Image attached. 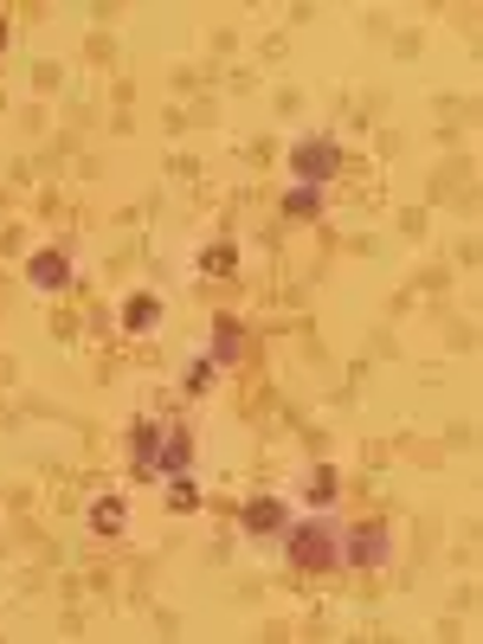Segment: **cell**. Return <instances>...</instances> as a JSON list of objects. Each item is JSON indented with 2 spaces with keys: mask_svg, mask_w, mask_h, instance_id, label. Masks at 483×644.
I'll list each match as a JSON object with an SVG mask.
<instances>
[{
  "mask_svg": "<svg viewBox=\"0 0 483 644\" xmlns=\"http://www.w3.org/2000/svg\"><path fill=\"white\" fill-rule=\"evenodd\" d=\"M335 535H342V522H329L323 509L316 516H291V529H284V561L297 573H329L335 568Z\"/></svg>",
  "mask_w": 483,
  "mask_h": 644,
  "instance_id": "cell-1",
  "label": "cell"
},
{
  "mask_svg": "<svg viewBox=\"0 0 483 644\" xmlns=\"http://www.w3.org/2000/svg\"><path fill=\"white\" fill-rule=\"evenodd\" d=\"M393 561V529L387 522H348L335 535V568H355V573H374Z\"/></svg>",
  "mask_w": 483,
  "mask_h": 644,
  "instance_id": "cell-2",
  "label": "cell"
},
{
  "mask_svg": "<svg viewBox=\"0 0 483 644\" xmlns=\"http://www.w3.org/2000/svg\"><path fill=\"white\" fill-rule=\"evenodd\" d=\"M335 168H342V142L335 136H297L291 142V175H297L303 188H323Z\"/></svg>",
  "mask_w": 483,
  "mask_h": 644,
  "instance_id": "cell-3",
  "label": "cell"
},
{
  "mask_svg": "<svg viewBox=\"0 0 483 644\" xmlns=\"http://www.w3.org/2000/svg\"><path fill=\"white\" fill-rule=\"evenodd\" d=\"M239 529L252 535V541H271V535L291 529V503H277V496H252L245 509H239Z\"/></svg>",
  "mask_w": 483,
  "mask_h": 644,
  "instance_id": "cell-4",
  "label": "cell"
},
{
  "mask_svg": "<svg viewBox=\"0 0 483 644\" xmlns=\"http://www.w3.org/2000/svg\"><path fill=\"white\" fill-rule=\"evenodd\" d=\"M72 252H65V245H45V252H33V258H27V284H33V291H72Z\"/></svg>",
  "mask_w": 483,
  "mask_h": 644,
  "instance_id": "cell-5",
  "label": "cell"
},
{
  "mask_svg": "<svg viewBox=\"0 0 483 644\" xmlns=\"http://www.w3.org/2000/svg\"><path fill=\"white\" fill-rule=\"evenodd\" d=\"M161 439H168V419H136V439H129V471L155 484V464H161Z\"/></svg>",
  "mask_w": 483,
  "mask_h": 644,
  "instance_id": "cell-6",
  "label": "cell"
},
{
  "mask_svg": "<svg viewBox=\"0 0 483 644\" xmlns=\"http://www.w3.org/2000/svg\"><path fill=\"white\" fill-rule=\"evenodd\" d=\"M155 477H193V432H187V425H168V439H161V464H155Z\"/></svg>",
  "mask_w": 483,
  "mask_h": 644,
  "instance_id": "cell-7",
  "label": "cell"
},
{
  "mask_svg": "<svg viewBox=\"0 0 483 644\" xmlns=\"http://www.w3.org/2000/svg\"><path fill=\"white\" fill-rule=\"evenodd\" d=\"M297 490H303L309 509H329L335 496H342V471H335V464H309V471L297 477Z\"/></svg>",
  "mask_w": 483,
  "mask_h": 644,
  "instance_id": "cell-8",
  "label": "cell"
},
{
  "mask_svg": "<svg viewBox=\"0 0 483 644\" xmlns=\"http://www.w3.org/2000/svg\"><path fill=\"white\" fill-rule=\"evenodd\" d=\"M84 522H91V535H104V541H111V535L129 529V503H123V496H97Z\"/></svg>",
  "mask_w": 483,
  "mask_h": 644,
  "instance_id": "cell-9",
  "label": "cell"
},
{
  "mask_svg": "<svg viewBox=\"0 0 483 644\" xmlns=\"http://www.w3.org/2000/svg\"><path fill=\"white\" fill-rule=\"evenodd\" d=\"M239 355H245V323H239V316H220V323H213V361L232 368Z\"/></svg>",
  "mask_w": 483,
  "mask_h": 644,
  "instance_id": "cell-10",
  "label": "cell"
},
{
  "mask_svg": "<svg viewBox=\"0 0 483 644\" xmlns=\"http://www.w3.org/2000/svg\"><path fill=\"white\" fill-rule=\"evenodd\" d=\"M155 323H161V304H155L149 291H136V297L123 304V329H129V336H155Z\"/></svg>",
  "mask_w": 483,
  "mask_h": 644,
  "instance_id": "cell-11",
  "label": "cell"
},
{
  "mask_svg": "<svg viewBox=\"0 0 483 644\" xmlns=\"http://www.w3.org/2000/svg\"><path fill=\"white\" fill-rule=\"evenodd\" d=\"M284 220H323V188H291L284 193Z\"/></svg>",
  "mask_w": 483,
  "mask_h": 644,
  "instance_id": "cell-12",
  "label": "cell"
},
{
  "mask_svg": "<svg viewBox=\"0 0 483 644\" xmlns=\"http://www.w3.org/2000/svg\"><path fill=\"white\" fill-rule=\"evenodd\" d=\"M213 380H220V361H213V355H193V361L181 368V387H187V393H207Z\"/></svg>",
  "mask_w": 483,
  "mask_h": 644,
  "instance_id": "cell-13",
  "label": "cell"
},
{
  "mask_svg": "<svg viewBox=\"0 0 483 644\" xmlns=\"http://www.w3.org/2000/svg\"><path fill=\"white\" fill-rule=\"evenodd\" d=\"M168 509H200V484H193V477H168Z\"/></svg>",
  "mask_w": 483,
  "mask_h": 644,
  "instance_id": "cell-14",
  "label": "cell"
},
{
  "mask_svg": "<svg viewBox=\"0 0 483 644\" xmlns=\"http://www.w3.org/2000/svg\"><path fill=\"white\" fill-rule=\"evenodd\" d=\"M207 271H213V277H232V271H239V245H232V239H220V245L207 252Z\"/></svg>",
  "mask_w": 483,
  "mask_h": 644,
  "instance_id": "cell-15",
  "label": "cell"
},
{
  "mask_svg": "<svg viewBox=\"0 0 483 644\" xmlns=\"http://www.w3.org/2000/svg\"><path fill=\"white\" fill-rule=\"evenodd\" d=\"M7 39H13V27H7V20H0V52H7Z\"/></svg>",
  "mask_w": 483,
  "mask_h": 644,
  "instance_id": "cell-16",
  "label": "cell"
}]
</instances>
